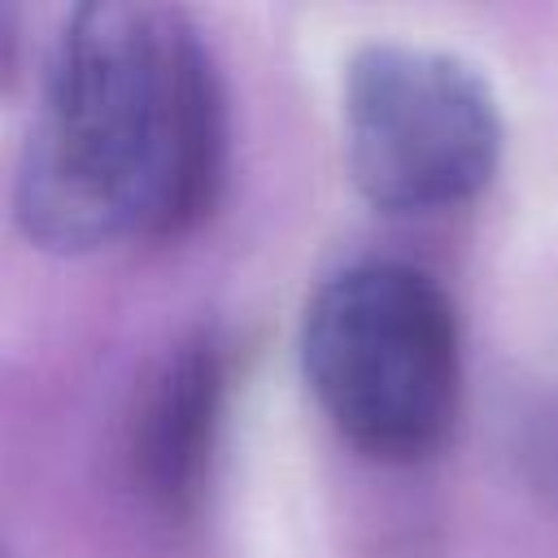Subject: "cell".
<instances>
[{"label":"cell","instance_id":"6da1fadb","mask_svg":"<svg viewBox=\"0 0 558 558\" xmlns=\"http://www.w3.org/2000/svg\"><path fill=\"white\" fill-rule=\"evenodd\" d=\"M222 153V92L187 13L83 4L52 48L13 214L57 253L161 244L209 214Z\"/></svg>","mask_w":558,"mask_h":558},{"label":"cell","instance_id":"7a4b0ae2","mask_svg":"<svg viewBox=\"0 0 558 558\" xmlns=\"http://www.w3.org/2000/svg\"><path fill=\"white\" fill-rule=\"evenodd\" d=\"M301 366L327 423L375 462L432 458L458 423V310L410 262L366 257L327 275L305 305Z\"/></svg>","mask_w":558,"mask_h":558},{"label":"cell","instance_id":"3957f363","mask_svg":"<svg viewBox=\"0 0 558 558\" xmlns=\"http://www.w3.org/2000/svg\"><path fill=\"white\" fill-rule=\"evenodd\" d=\"M344 166L379 214H445L501 166V105L466 57L410 39L362 44L340 83Z\"/></svg>","mask_w":558,"mask_h":558},{"label":"cell","instance_id":"277c9868","mask_svg":"<svg viewBox=\"0 0 558 558\" xmlns=\"http://www.w3.org/2000/svg\"><path fill=\"white\" fill-rule=\"evenodd\" d=\"M227 397V353L201 331L170 349L144 388L131 427V466L144 497L166 514H192L205 493L209 449Z\"/></svg>","mask_w":558,"mask_h":558},{"label":"cell","instance_id":"5b68a950","mask_svg":"<svg viewBox=\"0 0 558 558\" xmlns=\"http://www.w3.org/2000/svg\"><path fill=\"white\" fill-rule=\"evenodd\" d=\"M527 462L536 471V484L558 501V410L541 414V423L532 432V445H527Z\"/></svg>","mask_w":558,"mask_h":558}]
</instances>
